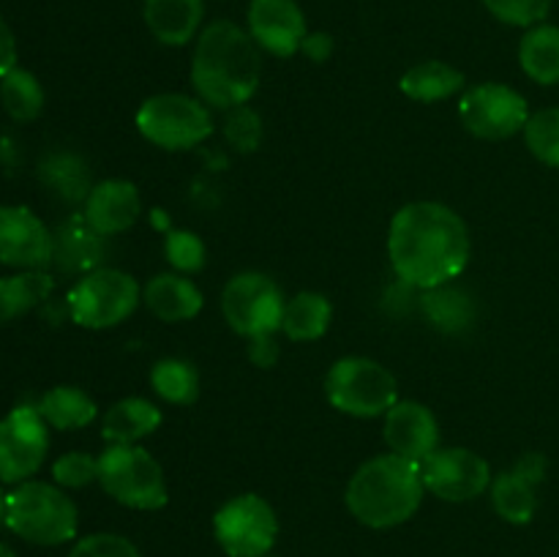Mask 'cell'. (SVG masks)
Segmentation results:
<instances>
[{
	"instance_id": "f546056e",
	"label": "cell",
	"mask_w": 559,
	"mask_h": 557,
	"mask_svg": "<svg viewBox=\"0 0 559 557\" xmlns=\"http://www.w3.org/2000/svg\"><path fill=\"white\" fill-rule=\"evenodd\" d=\"M0 102L3 109L20 123L36 120L44 109L41 82L25 69H14L0 80Z\"/></svg>"
},
{
	"instance_id": "3957f363",
	"label": "cell",
	"mask_w": 559,
	"mask_h": 557,
	"mask_svg": "<svg viewBox=\"0 0 559 557\" xmlns=\"http://www.w3.org/2000/svg\"><path fill=\"white\" fill-rule=\"evenodd\" d=\"M424 491L426 486L418 462H409L396 453H382L355 470L344 500L360 524L388 530L413 519L424 500Z\"/></svg>"
},
{
	"instance_id": "4dcf8cb0",
	"label": "cell",
	"mask_w": 559,
	"mask_h": 557,
	"mask_svg": "<svg viewBox=\"0 0 559 557\" xmlns=\"http://www.w3.org/2000/svg\"><path fill=\"white\" fill-rule=\"evenodd\" d=\"M524 142L538 162L559 169V107L530 115L524 126Z\"/></svg>"
},
{
	"instance_id": "7402d4cb",
	"label": "cell",
	"mask_w": 559,
	"mask_h": 557,
	"mask_svg": "<svg viewBox=\"0 0 559 557\" xmlns=\"http://www.w3.org/2000/svg\"><path fill=\"white\" fill-rule=\"evenodd\" d=\"M538 484L533 475L524 473L519 464L491 478V506L506 522L527 524L538 511Z\"/></svg>"
},
{
	"instance_id": "d6986e66",
	"label": "cell",
	"mask_w": 559,
	"mask_h": 557,
	"mask_svg": "<svg viewBox=\"0 0 559 557\" xmlns=\"http://www.w3.org/2000/svg\"><path fill=\"white\" fill-rule=\"evenodd\" d=\"M142 300L162 322H186L202 309L200 287L180 273H158L151 278L142 289Z\"/></svg>"
},
{
	"instance_id": "7c38bea8",
	"label": "cell",
	"mask_w": 559,
	"mask_h": 557,
	"mask_svg": "<svg viewBox=\"0 0 559 557\" xmlns=\"http://www.w3.org/2000/svg\"><path fill=\"white\" fill-rule=\"evenodd\" d=\"M49 426L38 407L20 404L0 420V481L22 484L41 470L49 451Z\"/></svg>"
},
{
	"instance_id": "60d3db41",
	"label": "cell",
	"mask_w": 559,
	"mask_h": 557,
	"mask_svg": "<svg viewBox=\"0 0 559 557\" xmlns=\"http://www.w3.org/2000/svg\"><path fill=\"white\" fill-rule=\"evenodd\" d=\"M0 557H16L14 549L9 544H3V541H0Z\"/></svg>"
},
{
	"instance_id": "5bb4252c",
	"label": "cell",
	"mask_w": 559,
	"mask_h": 557,
	"mask_svg": "<svg viewBox=\"0 0 559 557\" xmlns=\"http://www.w3.org/2000/svg\"><path fill=\"white\" fill-rule=\"evenodd\" d=\"M0 262L20 271H41L52 262V233L27 208L0 205Z\"/></svg>"
},
{
	"instance_id": "2e32d148",
	"label": "cell",
	"mask_w": 559,
	"mask_h": 557,
	"mask_svg": "<svg viewBox=\"0 0 559 557\" xmlns=\"http://www.w3.org/2000/svg\"><path fill=\"white\" fill-rule=\"evenodd\" d=\"M382 437L391 453L418 464L440 448V426H437L435 413L420 402L393 404L385 413Z\"/></svg>"
},
{
	"instance_id": "74e56055",
	"label": "cell",
	"mask_w": 559,
	"mask_h": 557,
	"mask_svg": "<svg viewBox=\"0 0 559 557\" xmlns=\"http://www.w3.org/2000/svg\"><path fill=\"white\" fill-rule=\"evenodd\" d=\"M249 358L254 366H262V369H271L278 360V344L273 339V333H265V336L249 339Z\"/></svg>"
},
{
	"instance_id": "d590c367",
	"label": "cell",
	"mask_w": 559,
	"mask_h": 557,
	"mask_svg": "<svg viewBox=\"0 0 559 557\" xmlns=\"http://www.w3.org/2000/svg\"><path fill=\"white\" fill-rule=\"evenodd\" d=\"M52 478L60 489H82V486L98 481V459H93L91 453L82 451L63 453V457L52 464Z\"/></svg>"
},
{
	"instance_id": "52a82bcc",
	"label": "cell",
	"mask_w": 559,
	"mask_h": 557,
	"mask_svg": "<svg viewBox=\"0 0 559 557\" xmlns=\"http://www.w3.org/2000/svg\"><path fill=\"white\" fill-rule=\"evenodd\" d=\"M136 129L164 151H189L213 134L211 109L183 93H158L136 109Z\"/></svg>"
},
{
	"instance_id": "d6a6232c",
	"label": "cell",
	"mask_w": 559,
	"mask_h": 557,
	"mask_svg": "<svg viewBox=\"0 0 559 557\" xmlns=\"http://www.w3.org/2000/svg\"><path fill=\"white\" fill-rule=\"evenodd\" d=\"M495 20L513 27H535L549 16L555 0H480Z\"/></svg>"
},
{
	"instance_id": "44dd1931",
	"label": "cell",
	"mask_w": 559,
	"mask_h": 557,
	"mask_svg": "<svg viewBox=\"0 0 559 557\" xmlns=\"http://www.w3.org/2000/svg\"><path fill=\"white\" fill-rule=\"evenodd\" d=\"M162 426V410L142 396H129L107 410L102 437L112 446H134L142 437L153 435Z\"/></svg>"
},
{
	"instance_id": "8fae6325",
	"label": "cell",
	"mask_w": 559,
	"mask_h": 557,
	"mask_svg": "<svg viewBox=\"0 0 559 557\" xmlns=\"http://www.w3.org/2000/svg\"><path fill=\"white\" fill-rule=\"evenodd\" d=\"M459 118L464 129L478 140H508L524 131L530 120L527 102L513 87L500 82H484L469 87L459 102Z\"/></svg>"
},
{
	"instance_id": "9c48e42d",
	"label": "cell",
	"mask_w": 559,
	"mask_h": 557,
	"mask_svg": "<svg viewBox=\"0 0 559 557\" xmlns=\"http://www.w3.org/2000/svg\"><path fill=\"white\" fill-rule=\"evenodd\" d=\"M282 289L265 273L246 271L227 282L222 293V311L227 325L246 339L276 333L282 328Z\"/></svg>"
},
{
	"instance_id": "277c9868",
	"label": "cell",
	"mask_w": 559,
	"mask_h": 557,
	"mask_svg": "<svg viewBox=\"0 0 559 557\" xmlns=\"http://www.w3.org/2000/svg\"><path fill=\"white\" fill-rule=\"evenodd\" d=\"M5 528L38 546L66 544L76 535L80 513L58 484L22 481L5 495Z\"/></svg>"
},
{
	"instance_id": "4fadbf2b",
	"label": "cell",
	"mask_w": 559,
	"mask_h": 557,
	"mask_svg": "<svg viewBox=\"0 0 559 557\" xmlns=\"http://www.w3.org/2000/svg\"><path fill=\"white\" fill-rule=\"evenodd\" d=\"M426 491L445 502H467L491 486V467L469 448H437L420 462Z\"/></svg>"
},
{
	"instance_id": "484cf974",
	"label": "cell",
	"mask_w": 559,
	"mask_h": 557,
	"mask_svg": "<svg viewBox=\"0 0 559 557\" xmlns=\"http://www.w3.org/2000/svg\"><path fill=\"white\" fill-rule=\"evenodd\" d=\"M38 413L52 429H82L98 415L96 402L76 386H55L38 399Z\"/></svg>"
},
{
	"instance_id": "30bf717a",
	"label": "cell",
	"mask_w": 559,
	"mask_h": 557,
	"mask_svg": "<svg viewBox=\"0 0 559 557\" xmlns=\"http://www.w3.org/2000/svg\"><path fill=\"white\" fill-rule=\"evenodd\" d=\"M213 533L229 557H265L278 538V519L260 495H238L216 511Z\"/></svg>"
},
{
	"instance_id": "ba28073f",
	"label": "cell",
	"mask_w": 559,
	"mask_h": 557,
	"mask_svg": "<svg viewBox=\"0 0 559 557\" xmlns=\"http://www.w3.org/2000/svg\"><path fill=\"white\" fill-rule=\"evenodd\" d=\"M142 300L134 276L118 268H96L85 273L69 293V315L82 328H115L134 315Z\"/></svg>"
},
{
	"instance_id": "e575fe53",
	"label": "cell",
	"mask_w": 559,
	"mask_h": 557,
	"mask_svg": "<svg viewBox=\"0 0 559 557\" xmlns=\"http://www.w3.org/2000/svg\"><path fill=\"white\" fill-rule=\"evenodd\" d=\"M169 265L178 268L180 273H197L205 265V244L189 229H173L164 240Z\"/></svg>"
},
{
	"instance_id": "8992f818",
	"label": "cell",
	"mask_w": 559,
	"mask_h": 557,
	"mask_svg": "<svg viewBox=\"0 0 559 557\" xmlns=\"http://www.w3.org/2000/svg\"><path fill=\"white\" fill-rule=\"evenodd\" d=\"M325 396L338 413L377 418L399 402V388L396 377L385 366L364 355H349L336 360L328 371Z\"/></svg>"
},
{
	"instance_id": "6da1fadb",
	"label": "cell",
	"mask_w": 559,
	"mask_h": 557,
	"mask_svg": "<svg viewBox=\"0 0 559 557\" xmlns=\"http://www.w3.org/2000/svg\"><path fill=\"white\" fill-rule=\"evenodd\" d=\"M388 254L396 276L409 287L451 284L469 262L467 224L442 202H409L393 216Z\"/></svg>"
},
{
	"instance_id": "f1b7e54d",
	"label": "cell",
	"mask_w": 559,
	"mask_h": 557,
	"mask_svg": "<svg viewBox=\"0 0 559 557\" xmlns=\"http://www.w3.org/2000/svg\"><path fill=\"white\" fill-rule=\"evenodd\" d=\"M151 386L164 402L169 404H194L200 396V375L194 366L183 358H162L151 371Z\"/></svg>"
},
{
	"instance_id": "836d02e7",
	"label": "cell",
	"mask_w": 559,
	"mask_h": 557,
	"mask_svg": "<svg viewBox=\"0 0 559 557\" xmlns=\"http://www.w3.org/2000/svg\"><path fill=\"white\" fill-rule=\"evenodd\" d=\"M224 137H227L229 145L240 153H251L260 147L262 142V120L249 104H240V107L227 109V118H224Z\"/></svg>"
},
{
	"instance_id": "4316f807",
	"label": "cell",
	"mask_w": 559,
	"mask_h": 557,
	"mask_svg": "<svg viewBox=\"0 0 559 557\" xmlns=\"http://www.w3.org/2000/svg\"><path fill=\"white\" fill-rule=\"evenodd\" d=\"M52 276L44 271H22L0 278V325L36 309L52 293Z\"/></svg>"
},
{
	"instance_id": "cb8c5ba5",
	"label": "cell",
	"mask_w": 559,
	"mask_h": 557,
	"mask_svg": "<svg viewBox=\"0 0 559 557\" xmlns=\"http://www.w3.org/2000/svg\"><path fill=\"white\" fill-rule=\"evenodd\" d=\"M519 63L524 74L538 85H557L559 82V27L540 25L530 27L519 44Z\"/></svg>"
},
{
	"instance_id": "603a6c76",
	"label": "cell",
	"mask_w": 559,
	"mask_h": 557,
	"mask_svg": "<svg viewBox=\"0 0 559 557\" xmlns=\"http://www.w3.org/2000/svg\"><path fill=\"white\" fill-rule=\"evenodd\" d=\"M404 96L413 102H445V98L456 96L464 87V74L456 66L445 63V60H424V63L413 66L399 80Z\"/></svg>"
},
{
	"instance_id": "ac0fdd59",
	"label": "cell",
	"mask_w": 559,
	"mask_h": 557,
	"mask_svg": "<svg viewBox=\"0 0 559 557\" xmlns=\"http://www.w3.org/2000/svg\"><path fill=\"white\" fill-rule=\"evenodd\" d=\"M104 235L87 224L85 216H71L52 233V262L63 273H85L102 268Z\"/></svg>"
},
{
	"instance_id": "b9f144b4",
	"label": "cell",
	"mask_w": 559,
	"mask_h": 557,
	"mask_svg": "<svg viewBox=\"0 0 559 557\" xmlns=\"http://www.w3.org/2000/svg\"><path fill=\"white\" fill-rule=\"evenodd\" d=\"M5 519V495H3V489H0V522H3Z\"/></svg>"
},
{
	"instance_id": "f35d334b",
	"label": "cell",
	"mask_w": 559,
	"mask_h": 557,
	"mask_svg": "<svg viewBox=\"0 0 559 557\" xmlns=\"http://www.w3.org/2000/svg\"><path fill=\"white\" fill-rule=\"evenodd\" d=\"M16 69V42L11 27L5 25V20L0 16V80H3L9 71Z\"/></svg>"
},
{
	"instance_id": "d4e9b609",
	"label": "cell",
	"mask_w": 559,
	"mask_h": 557,
	"mask_svg": "<svg viewBox=\"0 0 559 557\" xmlns=\"http://www.w3.org/2000/svg\"><path fill=\"white\" fill-rule=\"evenodd\" d=\"M331 317L333 309L325 295L298 293L284 304L282 328L278 331L287 339H293V342H317L320 336H325Z\"/></svg>"
},
{
	"instance_id": "ab89813d",
	"label": "cell",
	"mask_w": 559,
	"mask_h": 557,
	"mask_svg": "<svg viewBox=\"0 0 559 557\" xmlns=\"http://www.w3.org/2000/svg\"><path fill=\"white\" fill-rule=\"evenodd\" d=\"M304 55H309L314 63H322V60L331 58L333 52V38L328 33H306L304 44H300Z\"/></svg>"
},
{
	"instance_id": "9a60e30c",
	"label": "cell",
	"mask_w": 559,
	"mask_h": 557,
	"mask_svg": "<svg viewBox=\"0 0 559 557\" xmlns=\"http://www.w3.org/2000/svg\"><path fill=\"white\" fill-rule=\"evenodd\" d=\"M249 33L257 47L267 49L276 58H293L309 27L304 9L295 0H251Z\"/></svg>"
},
{
	"instance_id": "e0dca14e",
	"label": "cell",
	"mask_w": 559,
	"mask_h": 557,
	"mask_svg": "<svg viewBox=\"0 0 559 557\" xmlns=\"http://www.w3.org/2000/svg\"><path fill=\"white\" fill-rule=\"evenodd\" d=\"M140 213L142 200L136 186L131 180L115 178L93 186L91 194L85 197V213L82 216L87 218V224L96 233H102L107 238V235L126 233L140 218Z\"/></svg>"
},
{
	"instance_id": "7a4b0ae2",
	"label": "cell",
	"mask_w": 559,
	"mask_h": 557,
	"mask_svg": "<svg viewBox=\"0 0 559 557\" xmlns=\"http://www.w3.org/2000/svg\"><path fill=\"white\" fill-rule=\"evenodd\" d=\"M260 47L249 31L218 20L200 33L191 58V82L202 102L218 109L249 104L260 87Z\"/></svg>"
},
{
	"instance_id": "1f68e13d",
	"label": "cell",
	"mask_w": 559,
	"mask_h": 557,
	"mask_svg": "<svg viewBox=\"0 0 559 557\" xmlns=\"http://www.w3.org/2000/svg\"><path fill=\"white\" fill-rule=\"evenodd\" d=\"M41 178L47 180L49 189L58 191L66 200H82L87 197V173L74 156H66V153H58V156H49L47 162L41 164Z\"/></svg>"
},
{
	"instance_id": "8d00e7d4",
	"label": "cell",
	"mask_w": 559,
	"mask_h": 557,
	"mask_svg": "<svg viewBox=\"0 0 559 557\" xmlns=\"http://www.w3.org/2000/svg\"><path fill=\"white\" fill-rule=\"evenodd\" d=\"M69 557H142L129 538L115 533H93L76 541Z\"/></svg>"
},
{
	"instance_id": "ffe728a7",
	"label": "cell",
	"mask_w": 559,
	"mask_h": 557,
	"mask_svg": "<svg viewBox=\"0 0 559 557\" xmlns=\"http://www.w3.org/2000/svg\"><path fill=\"white\" fill-rule=\"evenodd\" d=\"M202 0H145V25L167 47H183L200 31Z\"/></svg>"
},
{
	"instance_id": "83f0119b",
	"label": "cell",
	"mask_w": 559,
	"mask_h": 557,
	"mask_svg": "<svg viewBox=\"0 0 559 557\" xmlns=\"http://www.w3.org/2000/svg\"><path fill=\"white\" fill-rule=\"evenodd\" d=\"M420 309H424L426 320H429L431 325L442 328V331H462V328L469 325L475 311L467 293L451 287V284L424 289V295H420Z\"/></svg>"
},
{
	"instance_id": "5b68a950",
	"label": "cell",
	"mask_w": 559,
	"mask_h": 557,
	"mask_svg": "<svg viewBox=\"0 0 559 557\" xmlns=\"http://www.w3.org/2000/svg\"><path fill=\"white\" fill-rule=\"evenodd\" d=\"M98 484L112 500L136 511H158L169 500L162 464L140 446H109L98 457Z\"/></svg>"
}]
</instances>
